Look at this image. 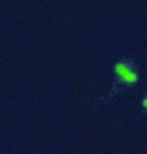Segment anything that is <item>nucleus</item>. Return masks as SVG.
Masks as SVG:
<instances>
[{
    "label": "nucleus",
    "instance_id": "nucleus-1",
    "mask_svg": "<svg viewBox=\"0 0 147 154\" xmlns=\"http://www.w3.org/2000/svg\"><path fill=\"white\" fill-rule=\"evenodd\" d=\"M113 88L114 89H127L132 88L140 80L141 70L135 60L128 57H120L113 61Z\"/></svg>",
    "mask_w": 147,
    "mask_h": 154
},
{
    "label": "nucleus",
    "instance_id": "nucleus-2",
    "mask_svg": "<svg viewBox=\"0 0 147 154\" xmlns=\"http://www.w3.org/2000/svg\"><path fill=\"white\" fill-rule=\"evenodd\" d=\"M140 106H141V112L147 115V91L142 95L141 98V102H140Z\"/></svg>",
    "mask_w": 147,
    "mask_h": 154
}]
</instances>
